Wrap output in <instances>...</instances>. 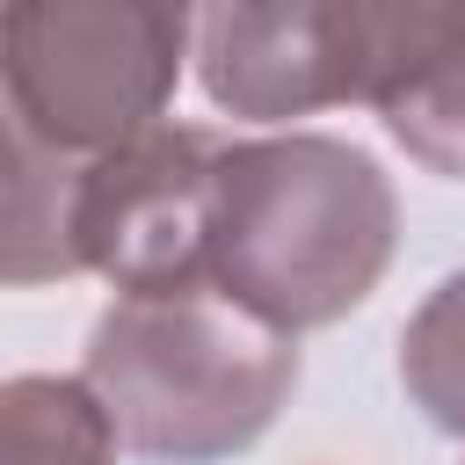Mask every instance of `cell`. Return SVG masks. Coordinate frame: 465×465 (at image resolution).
Segmentation results:
<instances>
[{"instance_id":"7","label":"cell","mask_w":465,"mask_h":465,"mask_svg":"<svg viewBox=\"0 0 465 465\" xmlns=\"http://www.w3.org/2000/svg\"><path fill=\"white\" fill-rule=\"evenodd\" d=\"M80 174H87L80 160H65L29 131V116L0 80V291L80 276V247H73Z\"/></svg>"},{"instance_id":"2","label":"cell","mask_w":465,"mask_h":465,"mask_svg":"<svg viewBox=\"0 0 465 465\" xmlns=\"http://www.w3.org/2000/svg\"><path fill=\"white\" fill-rule=\"evenodd\" d=\"M80 385L116 450L153 465H218L254 450L298 392V341L247 320L211 283L109 298L87 327Z\"/></svg>"},{"instance_id":"3","label":"cell","mask_w":465,"mask_h":465,"mask_svg":"<svg viewBox=\"0 0 465 465\" xmlns=\"http://www.w3.org/2000/svg\"><path fill=\"white\" fill-rule=\"evenodd\" d=\"M189 7L153 0H7L0 7V80L29 131L65 160H102L138 131L167 124Z\"/></svg>"},{"instance_id":"9","label":"cell","mask_w":465,"mask_h":465,"mask_svg":"<svg viewBox=\"0 0 465 465\" xmlns=\"http://www.w3.org/2000/svg\"><path fill=\"white\" fill-rule=\"evenodd\" d=\"M400 385L443 436H465V269H450L400 327Z\"/></svg>"},{"instance_id":"4","label":"cell","mask_w":465,"mask_h":465,"mask_svg":"<svg viewBox=\"0 0 465 465\" xmlns=\"http://www.w3.org/2000/svg\"><path fill=\"white\" fill-rule=\"evenodd\" d=\"M218 131L203 124H153L131 145L87 160L80 203H73V247L80 269L109 276L116 298H160L203 283L211 247V174H218Z\"/></svg>"},{"instance_id":"6","label":"cell","mask_w":465,"mask_h":465,"mask_svg":"<svg viewBox=\"0 0 465 465\" xmlns=\"http://www.w3.org/2000/svg\"><path fill=\"white\" fill-rule=\"evenodd\" d=\"M371 109L407 160L465 182V0H378Z\"/></svg>"},{"instance_id":"8","label":"cell","mask_w":465,"mask_h":465,"mask_svg":"<svg viewBox=\"0 0 465 465\" xmlns=\"http://www.w3.org/2000/svg\"><path fill=\"white\" fill-rule=\"evenodd\" d=\"M0 465H116V436L80 378H0Z\"/></svg>"},{"instance_id":"5","label":"cell","mask_w":465,"mask_h":465,"mask_svg":"<svg viewBox=\"0 0 465 465\" xmlns=\"http://www.w3.org/2000/svg\"><path fill=\"white\" fill-rule=\"evenodd\" d=\"M211 109L247 124H291L341 102H371L378 80V0H225L189 29Z\"/></svg>"},{"instance_id":"1","label":"cell","mask_w":465,"mask_h":465,"mask_svg":"<svg viewBox=\"0 0 465 465\" xmlns=\"http://www.w3.org/2000/svg\"><path fill=\"white\" fill-rule=\"evenodd\" d=\"M400 247V196L385 167L334 131L225 138L211 174L203 283L276 334L356 312Z\"/></svg>"}]
</instances>
